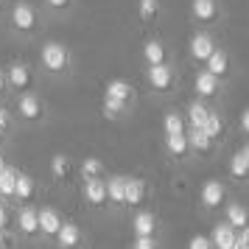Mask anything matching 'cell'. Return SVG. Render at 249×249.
<instances>
[{"label":"cell","instance_id":"1","mask_svg":"<svg viewBox=\"0 0 249 249\" xmlns=\"http://www.w3.org/2000/svg\"><path fill=\"white\" fill-rule=\"evenodd\" d=\"M39 62L48 73H65L70 68V51L62 42H45L39 51Z\"/></svg>","mask_w":249,"mask_h":249},{"label":"cell","instance_id":"2","mask_svg":"<svg viewBox=\"0 0 249 249\" xmlns=\"http://www.w3.org/2000/svg\"><path fill=\"white\" fill-rule=\"evenodd\" d=\"M36 25H39V17H36L34 6L25 3V0L14 3V9H12V28L14 31H20V34H31V31H36Z\"/></svg>","mask_w":249,"mask_h":249},{"label":"cell","instance_id":"3","mask_svg":"<svg viewBox=\"0 0 249 249\" xmlns=\"http://www.w3.org/2000/svg\"><path fill=\"white\" fill-rule=\"evenodd\" d=\"M146 81H148V87H151V90L168 92L171 87H174V70H171L165 62H160V65H148Z\"/></svg>","mask_w":249,"mask_h":249},{"label":"cell","instance_id":"4","mask_svg":"<svg viewBox=\"0 0 249 249\" xmlns=\"http://www.w3.org/2000/svg\"><path fill=\"white\" fill-rule=\"evenodd\" d=\"M104 98H107V101H115L118 107H124L126 109V107L132 104V98H135V87H132L126 79H112L109 84H107Z\"/></svg>","mask_w":249,"mask_h":249},{"label":"cell","instance_id":"5","mask_svg":"<svg viewBox=\"0 0 249 249\" xmlns=\"http://www.w3.org/2000/svg\"><path fill=\"white\" fill-rule=\"evenodd\" d=\"M31 81H34V73H31V68L25 62H14L9 68V73H6V84L17 92H25L31 87Z\"/></svg>","mask_w":249,"mask_h":249},{"label":"cell","instance_id":"6","mask_svg":"<svg viewBox=\"0 0 249 249\" xmlns=\"http://www.w3.org/2000/svg\"><path fill=\"white\" fill-rule=\"evenodd\" d=\"M188 51H191V59L193 62H207V56L215 51V42H213V36L207 34V31H199V34H193L191 36V45H188Z\"/></svg>","mask_w":249,"mask_h":249},{"label":"cell","instance_id":"7","mask_svg":"<svg viewBox=\"0 0 249 249\" xmlns=\"http://www.w3.org/2000/svg\"><path fill=\"white\" fill-rule=\"evenodd\" d=\"M17 112H20L23 121H39L42 112H45V107H42V101L36 98L34 92H23L20 101H17Z\"/></svg>","mask_w":249,"mask_h":249},{"label":"cell","instance_id":"8","mask_svg":"<svg viewBox=\"0 0 249 249\" xmlns=\"http://www.w3.org/2000/svg\"><path fill=\"white\" fill-rule=\"evenodd\" d=\"M191 14L196 23H215L218 0H191Z\"/></svg>","mask_w":249,"mask_h":249},{"label":"cell","instance_id":"9","mask_svg":"<svg viewBox=\"0 0 249 249\" xmlns=\"http://www.w3.org/2000/svg\"><path fill=\"white\" fill-rule=\"evenodd\" d=\"M84 199L92 204V207H101L107 204V182L98 179V177H92V179H84Z\"/></svg>","mask_w":249,"mask_h":249},{"label":"cell","instance_id":"10","mask_svg":"<svg viewBox=\"0 0 249 249\" xmlns=\"http://www.w3.org/2000/svg\"><path fill=\"white\" fill-rule=\"evenodd\" d=\"M193 90H196L199 98H213L215 92H218V76L207 73V70L196 73V79H193Z\"/></svg>","mask_w":249,"mask_h":249},{"label":"cell","instance_id":"11","mask_svg":"<svg viewBox=\"0 0 249 249\" xmlns=\"http://www.w3.org/2000/svg\"><path fill=\"white\" fill-rule=\"evenodd\" d=\"M146 199V182L135 179V177H126L124 185V204H132V207H140V202Z\"/></svg>","mask_w":249,"mask_h":249},{"label":"cell","instance_id":"12","mask_svg":"<svg viewBox=\"0 0 249 249\" xmlns=\"http://www.w3.org/2000/svg\"><path fill=\"white\" fill-rule=\"evenodd\" d=\"M36 221H39V232H45V235H56V230L62 227L59 210H53V207H39L36 210Z\"/></svg>","mask_w":249,"mask_h":249},{"label":"cell","instance_id":"13","mask_svg":"<svg viewBox=\"0 0 249 249\" xmlns=\"http://www.w3.org/2000/svg\"><path fill=\"white\" fill-rule=\"evenodd\" d=\"M224 185L218 179H207L202 185V204L204 207H218V204L224 202Z\"/></svg>","mask_w":249,"mask_h":249},{"label":"cell","instance_id":"14","mask_svg":"<svg viewBox=\"0 0 249 249\" xmlns=\"http://www.w3.org/2000/svg\"><path fill=\"white\" fill-rule=\"evenodd\" d=\"M53 238H56V244L62 249H73L81 241V230L73 224V221H62V227L56 230V235Z\"/></svg>","mask_w":249,"mask_h":249},{"label":"cell","instance_id":"15","mask_svg":"<svg viewBox=\"0 0 249 249\" xmlns=\"http://www.w3.org/2000/svg\"><path fill=\"white\" fill-rule=\"evenodd\" d=\"M188 148H193V151H199V154H207L210 148H213V137L210 135H204L199 126H191L188 129Z\"/></svg>","mask_w":249,"mask_h":249},{"label":"cell","instance_id":"16","mask_svg":"<svg viewBox=\"0 0 249 249\" xmlns=\"http://www.w3.org/2000/svg\"><path fill=\"white\" fill-rule=\"evenodd\" d=\"M235 235H238V232L224 221V224H215L213 227V238H210V244H213L215 249H230L232 244H235Z\"/></svg>","mask_w":249,"mask_h":249},{"label":"cell","instance_id":"17","mask_svg":"<svg viewBox=\"0 0 249 249\" xmlns=\"http://www.w3.org/2000/svg\"><path fill=\"white\" fill-rule=\"evenodd\" d=\"M204 65H207V73H213V76H218V79L230 73V56H227L224 51H218V48H215L213 53L207 56V62H204Z\"/></svg>","mask_w":249,"mask_h":249},{"label":"cell","instance_id":"18","mask_svg":"<svg viewBox=\"0 0 249 249\" xmlns=\"http://www.w3.org/2000/svg\"><path fill=\"white\" fill-rule=\"evenodd\" d=\"M227 224L232 227V230H244V227L249 224V210L244 207V204L232 202L230 207H227Z\"/></svg>","mask_w":249,"mask_h":249},{"label":"cell","instance_id":"19","mask_svg":"<svg viewBox=\"0 0 249 249\" xmlns=\"http://www.w3.org/2000/svg\"><path fill=\"white\" fill-rule=\"evenodd\" d=\"M17 227H20V232H25V235L39 232V221H36V210L34 207H23V210L17 213Z\"/></svg>","mask_w":249,"mask_h":249},{"label":"cell","instance_id":"20","mask_svg":"<svg viewBox=\"0 0 249 249\" xmlns=\"http://www.w3.org/2000/svg\"><path fill=\"white\" fill-rule=\"evenodd\" d=\"M137 14H140L143 23L154 25L160 20V14H162V6H160V0H140L137 3Z\"/></svg>","mask_w":249,"mask_h":249},{"label":"cell","instance_id":"21","mask_svg":"<svg viewBox=\"0 0 249 249\" xmlns=\"http://www.w3.org/2000/svg\"><path fill=\"white\" fill-rule=\"evenodd\" d=\"M143 59H146V65H160V62H165V45H162L160 39H148L146 45H143Z\"/></svg>","mask_w":249,"mask_h":249},{"label":"cell","instance_id":"22","mask_svg":"<svg viewBox=\"0 0 249 249\" xmlns=\"http://www.w3.org/2000/svg\"><path fill=\"white\" fill-rule=\"evenodd\" d=\"M154 230H157V218H154V213L140 210V213L135 215V232L137 235H154Z\"/></svg>","mask_w":249,"mask_h":249},{"label":"cell","instance_id":"23","mask_svg":"<svg viewBox=\"0 0 249 249\" xmlns=\"http://www.w3.org/2000/svg\"><path fill=\"white\" fill-rule=\"evenodd\" d=\"M230 174L235 177V179H247L249 177V160L244 151H235L232 157H230Z\"/></svg>","mask_w":249,"mask_h":249},{"label":"cell","instance_id":"24","mask_svg":"<svg viewBox=\"0 0 249 249\" xmlns=\"http://www.w3.org/2000/svg\"><path fill=\"white\" fill-rule=\"evenodd\" d=\"M165 148H168L171 157H185L188 154V137L182 135H165Z\"/></svg>","mask_w":249,"mask_h":249},{"label":"cell","instance_id":"25","mask_svg":"<svg viewBox=\"0 0 249 249\" xmlns=\"http://www.w3.org/2000/svg\"><path fill=\"white\" fill-rule=\"evenodd\" d=\"M51 174L56 179H68L70 174H73V162H70L68 154H56V157L51 160Z\"/></svg>","mask_w":249,"mask_h":249},{"label":"cell","instance_id":"26","mask_svg":"<svg viewBox=\"0 0 249 249\" xmlns=\"http://www.w3.org/2000/svg\"><path fill=\"white\" fill-rule=\"evenodd\" d=\"M124 185H126V177H112V179H107V202L124 204Z\"/></svg>","mask_w":249,"mask_h":249},{"label":"cell","instance_id":"27","mask_svg":"<svg viewBox=\"0 0 249 249\" xmlns=\"http://www.w3.org/2000/svg\"><path fill=\"white\" fill-rule=\"evenodd\" d=\"M14 196L17 199H31L34 196V179L28 174H20L17 171V179H14Z\"/></svg>","mask_w":249,"mask_h":249},{"label":"cell","instance_id":"28","mask_svg":"<svg viewBox=\"0 0 249 249\" xmlns=\"http://www.w3.org/2000/svg\"><path fill=\"white\" fill-rule=\"evenodd\" d=\"M199 129H202L204 135H210L215 140V137L224 132V121H221V115H218V112H207V118H204V124L199 126Z\"/></svg>","mask_w":249,"mask_h":249},{"label":"cell","instance_id":"29","mask_svg":"<svg viewBox=\"0 0 249 249\" xmlns=\"http://www.w3.org/2000/svg\"><path fill=\"white\" fill-rule=\"evenodd\" d=\"M162 129H165V135H182L185 132V118L179 112H168L162 118Z\"/></svg>","mask_w":249,"mask_h":249},{"label":"cell","instance_id":"30","mask_svg":"<svg viewBox=\"0 0 249 249\" xmlns=\"http://www.w3.org/2000/svg\"><path fill=\"white\" fill-rule=\"evenodd\" d=\"M207 104H202V101H193L191 107H188V124L191 126H202L204 124V118H207Z\"/></svg>","mask_w":249,"mask_h":249},{"label":"cell","instance_id":"31","mask_svg":"<svg viewBox=\"0 0 249 249\" xmlns=\"http://www.w3.org/2000/svg\"><path fill=\"white\" fill-rule=\"evenodd\" d=\"M14 179H17V171L6 168L0 171V196H14Z\"/></svg>","mask_w":249,"mask_h":249},{"label":"cell","instance_id":"32","mask_svg":"<svg viewBox=\"0 0 249 249\" xmlns=\"http://www.w3.org/2000/svg\"><path fill=\"white\" fill-rule=\"evenodd\" d=\"M81 177L84 179H92V177H101V171H104V162L98 157H87L84 162H81Z\"/></svg>","mask_w":249,"mask_h":249},{"label":"cell","instance_id":"33","mask_svg":"<svg viewBox=\"0 0 249 249\" xmlns=\"http://www.w3.org/2000/svg\"><path fill=\"white\" fill-rule=\"evenodd\" d=\"M132 249H157V241H154V235H137Z\"/></svg>","mask_w":249,"mask_h":249},{"label":"cell","instance_id":"34","mask_svg":"<svg viewBox=\"0 0 249 249\" xmlns=\"http://www.w3.org/2000/svg\"><path fill=\"white\" fill-rule=\"evenodd\" d=\"M188 249H213V244H210L207 235H193L191 244H188Z\"/></svg>","mask_w":249,"mask_h":249},{"label":"cell","instance_id":"35","mask_svg":"<svg viewBox=\"0 0 249 249\" xmlns=\"http://www.w3.org/2000/svg\"><path fill=\"white\" fill-rule=\"evenodd\" d=\"M45 3L53 9V12H65V9H70V6H73V0H45Z\"/></svg>","mask_w":249,"mask_h":249},{"label":"cell","instance_id":"36","mask_svg":"<svg viewBox=\"0 0 249 249\" xmlns=\"http://www.w3.org/2000/svg\"><path fill=\"white\" fill-rule=\"evenodd\" d=\"M9 124H12V115H9L6 107H0V132H3V129H9Z\"/></svg>","mask_w":249,"mask_h":249},{"label":"cell","instance_id":"37","mask_svg":"<svg viewBox=\"0 0 249 249\" xmlns=\"http://www.w3.org/2000/svg\"><path fill=\"white\" fill-rule=\"evenodd\" d=\"M230 249H249V238H247V232H241V235H235V244Z\"/></svg>","mask_w":249,"mask_h":249},{"label":"cell","instance_id":"38","mask_svg":"<svg viewBox=\"0 0 249 249\" xmlns=\"http://www.w3.org/2000/svg\"><path fill=\"white\" fill-rule=\"evenodd\" d=\"M6 221H9V213H6V204L0 202V232L6 230Z\"/></svg>","mask_w":249,"mask_h":249},{"label":"cell","instance_id":"39","mask_svg":"<svg viewBox=\"0 0 249 249\" xmlns=\"http://www.w3.org/2000/svg\"><path fill=\"white\" fill-rule=\"evenodd\" d=\"M241 129H244V132L249 135V107L244 109V112H241Z\"/></svg>","mask_w":249,"mask_h":249},{"label":"cell","instance_id":"40","mask_svg":"<svg viewBox=\"0 0 249 249\" xmlns=\"http://www.w3.org/2000/svg\"><path fill=\"white\" fill-rule=\"evenodd\" d=\"M6 90V73H3V70H0V92Z\"/></svg>","mask_w":249,"mask_h":249},{"label":"cell","instance_id":"41","mask_svg":"<svg viewBox=\"0 0 249 249\" xmlns=\"http://www.w3.org/2000/svg\"><path fill=\"white\" fill-rule=\"evenodd\" d=\"M6 168V157H3V154H0V171Z\"/></svg>","mask_w":249,"mask_h":249},{"label":"cell","instance_id":"42","mask_svg":"<svg viewBox=\"0 0 249 249\" xmlns=\"http://www.w3.org/2000/svg\"><path fill=\"white\" fill-rule=\"evenodd\" d=\"M241 151H244V154H247V160H249V143H247L244 148H241Z\"/></svg>","mask_w":249,"mask_h":249},{"label":"cell","instance_id":"43","mask_svg":"<svg viewBox=\"0 0 249 249\" xmlns=\"http://www.w3.org/2000/svg\"><path fill=\"white\" fill-rule=\"evenodd\" d=\"M244 232H247V238H249V224H247V227H244Z\"/></svg>","mask_w":249,"mask_h":249},{"label":"cell","instance_id":"44","mask_svg":"<svg viewBox=\"0 0 249 249\" xmlns=\"http://www.w3.org/2000/svg\"><path fill=\"white\" fill-rule=\"evenodd\" d=\"M0 249H3V238H0Z\"/></svg>","mask_w":249,"mask_h":249}]
</instances>
